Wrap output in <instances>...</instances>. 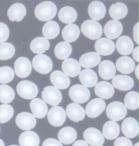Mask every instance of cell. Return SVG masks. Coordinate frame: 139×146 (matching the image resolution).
<instances>
[{"instance_id":"1","label":"cell","mask_w":139,"mask_h":146,"mask_svg":"<svg viewBox=\"0 0 139 146\" xmlns=\"http://www.w3.org/2000/svg\"><path fill=\"white\" fill-rule=\"evenodd\" d=\"M57 13L56 6L50 1H43L37 5L35 9L36 18L41 21H48L52 19Z\"/></svg>"},{"instance_id":"2","label":"cell","mask_w":139,"mask_h":146,"mask_svg":"<svg viewBox=\"0 0 139 146\" xmlns=\"http://www.w3.org/2000/svg\"><path fill=\"white\" fill-rule=\"evenodd\" d=\"M81 29L83 35L90 40L98 39L102 34L101 25L94 20H87L83 22Z\"/></svg>"},{"instance_id":"3","label":"cell","mask_w":139,"mask_h":146,"mask_svg":"<svg viewBox=\"0 0 139 146\" xmlns=\"http://www.w3.org/2000/svg\"><path fill=\"white\" fill-rule=\"evenodd\" d=\"M106 114L111 121H120L126 116L127 109L122 102H112L107 107Z\"/></svg>"},{"instance_id":"4","label":"cell","mask_w":139,"mask_h":146,"mask_svg":"<svg viewBox=\"0 0 139 146\" xmlns=\"http://www.w3.org/2000/svg\"><path fill=\"white\" fill-rule=\"evenodd\" d=\"M32 65L35 70L42 74H46L51 72L53 68L52 61L48 55L39 54L33 59Z\"/></svg>"},{"instance_id":"5","label":"cell","mask_w":139,"mask_h":146,"mask_svg":"<svg viewBox=\"0 0 139 146\" xmlns=\"http://www.w3.org/2000/svg\"><path fill=\"white\" fill-rule=\"evenodd\" d=\"M16 91L21 98L31 100L37 96L38 88L34 83L31 81H22L17 85Z\"/></svg>"},{"instance_id":"6","label":"cell","mask_w":139,"mask_h":146,"mask_svg":"<svg viewBox=\"0 0 139 146\" xmlns=\"http://www.w3.org/2000/svg\"><path fill=\"white\" fill-rule=\"evenodd\" d=\"M69 95L70 98L75 103L82 104L89 100L90 92L86 87L79 84H76L70 88Z\"/></svg>"},{"instance_id":"7","label":"cell","mask_w":139,"mask_h":146,"mask_svg":"<svg viewBox=\"0 0 139 146\" xmlns=\"http://www.w3.org/2000/svg\"><path fill=\"white\" fill-rule=\"evenodd\" d=\"M43 101L52 106H58L62 101V94L60 90L53 86H47L41 92Z\"/></svg>"},{"instance_id":"8","label":"cell","mask_w":139,"mask_h":146,"mask_svg":"<svg viewBox=\"0 0 139 146\" xmlns=\"http://www.w3.org/2000/svg\"><path fill=\"white\" fill-rule=\"evenodd\" d=\"M84 141L90 146H102L105 138L100 130L95 128H88L83 132Z\"/></svg>"},{"instance_id":"9","label":"cell","mask_w":139,"mask_h":146,"mask_svg":"<svg viewBox=\"0 0 139 146\" xmlns=\"http://www.w3.org/2000/svg\"><path fill=\"white\" fill-rule=\"evenodd\" d=\"M48 120L52 126H61L66 120L65 111L60 106H54L48 111Z\"/></svg>"},{"instance_id":"10","label":"cell","mask_w":139,"mask_h":146,"mask_svg":"<svg viewBox=\"0 0 139 146\" xmlns=\"http://www.w3.org/2000/svg\"><path fill=\"white\" fill-rule=\"evenodd\" d=\"M16 124L20 129L27 131L35 128L37 121L33 115L28 112H22L16 117Z\"/></svg>"},{"instance_id":"11","label":"cell","mask_w":139,"mask_h":146,"mask_svg":"<svg viewBox=\"0 0 139 146\" xmlns=\"http://www.w3.org/2000/svg\"><path fill=\"white\" fill-rule=\"evenodd\" d=\"M106 107V103L101 98L92 100L86 107V114L90 118H96L103 112Z\"/></svg>"},{"instance_id":"12","label":"cell","mask_w":139,"mask_h":146,"mask_svg":"<svg viewBox=\"0 0 139 146\" xmlns=\"http://www.w3.org/2000/svg\"><path fill=\"white\" fill-rule=\"evenodd\" d=\"M32 65L27 57H19L15 61L14 71L16 74L20 78H26L31 74Z\"/></svg>"},{"instance_id":"13","label":"cell","mask_w":139,"mask_h":146,"mask_svg":"<svg viewBox=\"0 0 139 146\" xmlns=\"http://www.w3.org/2000/svg\"><path fill=\"white\" fill-rule=\"evenodd\" d=\"M94 48L98 54L107 56L113 53L115 45L113 42L109 38H101L96 41Z\"/></svg>"},{"instance_id":"14","label":"cell","mask_w":139,"mask_h":146,"mask_svg":"<svg viewBox=\"0 0 139 146\" xmlns=\"http://www.w3.org/2000/svg\"><path fill=\"white\" fill-rule=\"evenodd\" d=\"M121 130L127 138H134L138 134L139 126L138 121L133 117H128L121 124Z\"/></svg>"},{"instance_id":"15","label":"cell","mask_w":139,"mask_h":146,"mask_svg":"<svg viewBox=\"0 0 139 146\" xmlns=\"http://www.w3.org/2000/svg\"><path fill=\"white\" fill-rule=\"evenodd\" d=\"M65 113L69 119L75 122L82 121L86 116L84 109L79 104L75 103V102L70 103L69 105H67Z\"/></svg>"},{"instance_id":"16","label":"cell","mask_w":139,"mask_h":146,"mask_svg":"<svg viewBox=\"0 0 139 146\" xmlns=\"http://www.w3.org/2000/svg\"><path fill=\"white\" fill-rule=\"evenodd\" d=\"M50 81L58 90L67 89L71 83L69 76L60 70H55L52 72L50 74Z\"/></svg>"},{"instance_id":"17","label":"cell","mask_w":139,"mask_h":146,"mask_svg":"<svg viewBox=\"0 0 139 146\" xmlns=\"http://www.w3.org/2000/svg\"><path fill=\"white\" fill-rule=\"evenodd\" d=\"M122 31V24L117 20L109 21L104 27V33L109 39H116L119 37Z\"/></svg>"},{"instance_id":"18","label":"cell","mask_w":139,"mask_h":146,"mask_svg":"<svg viewBox=\"0 0 139 146\" xmlns=\"http://www.w3.org/2000/svg\"><path fill=\"white\" fill-rule=\"evenodd\" d=\"M62 69L67 76L75 77L81 72V66L79 62L73 58H67L62 64Z\"/></svg>"},{"instance_id":"19","label":"cell","mask_w":139,"mask_h":146,"mask_svg":"<svg viewBox=\"0 0 139 146\" xmlns=\"http://www.w3.org/2000/svg\"><path fill=\"white\" fill-rule=\"evenodd\" d=\"M30 109L35 117L43 119L48 113V106L40 98H33L30 102Z\"/></svg>"},{"instance_id":"20","label":"cell","mask_w":139,"mask_h":146,"mask_svg":"<svg viewBox=\"0 0 139 146\" xmlns=\"http://www.w3.org/2000/svg\"><path fill=\"white\" fill-rule=\"evenodd\" d=\"M113 88L121 91H128L133 88L134 82L132 78L126 75L115 76L112 79Z\"/></svg>"},{"instance_id":"21","label":"cell","mask_w":139,"mask_h":146,"mask_svg":"<svg viewBox=\"0 0 139 146\" xmlns=\"http://www.w3.org/2000/svg\"><path fill=\"white\" fill-rule=\"evenodd\" d=\"M94 92L101 99H109L114 94V88L110 83L100 81L95 85Z\"/></svg>"},{"instance_id":"22","label":"cell","mask_w":139,"mask_h":146,"mask_svg":"<svg viewBox=\"0 0 139 146\" xmlns=\"http://www.w3.org/2000/svg\"><path fill=\"white\" fill-rule=\"evenodd\" d=\"M88 14L94 21L103 19L106 15V8L103 3L99 1H94L88 6Z\"/></svg>"},{"instance_id":"23","label":"cell","mask_w":139,"mask_h":146,"mask_svg":"<svg viewBox=\"0 0 139 146\" xmlns=\"http://www.w3.org/2000/svg\"><path fill=\"white\" fill-rule=\"evenodd\" d=\"M116 68L109 60H104L99 64L98 73L102 79L110 80L115 75Z\"/></svg>"},{"instance_id":"24","label":"cell","mask_w":139,"mask_h":146,"mask_svg":"<svg viewBox=\"0 0 139 146\" xmlns=\"http://www.w3.org/2000/svg\"><path fill=\"white\" fill-rule=\"evenodd\" d=\"M101 57L96 52H90L81 55L79 59V64L84 68H90L96 66L100 64Z\"/></svg>"},{"instance_id":"25","label":"cell","mask_w":139,"mask_h":146,"mask_svg":"<svg viewBox=\"0 0 139 146\" xmlns=\"http://www.w3.org/2000/svg\"><path fill=\"white\" fill-rule=\"evenodd\" d=\"M20 146H39L40 140L36 133L27 130L21 133L18 138Z\"/></svg>"},{"instance_id":"26","label":"cell","mask_w":139,"mask_h":146,"mask_svg":"<svg viewBox=\"0 0 139 146\" xmlns=\"http://www.w3.org/2000/svg\"><path fill=\"white\" fill-rule=\"evenodd\" d=\"M59 141L65 145L74 143L77 139V132L73 128L70 126H66L59 130L58 133Z\"/></svg>"},{"instance_id":"27","label":"cell","mask_w":139,"mask_h":146,"mask_svg":"<svg viewBox=\"0 0 139 146\" xmlns=\"http://www.w3.org/2000/svg\"><path fill=\"white\" fill-rule=\"evenodd\" d=\"M26 14L27 10L25 6L20 3H16L12 5L8 11V16L12 21H20L25 17Z\"/></svg>"},{"instance_id":"28","label":"cell","mask_w":139,"mask_h":146,"mask_svg":"<svg viewBox=\"0 0 139 146\" xmlns=\"http://www.w3.org/2000/svg\"><path fill=\"white\" fill-rule=\"evenodd\" d=\"M116 48L118 53L121 55H128L132 52L134 49L133 42L128 36H121L116 42Z\"/></svg>"},{"instance_id":"29","label":"cell","mask_w":139,"mask_h":146,"mask_svg":"<svg viewBox=\"0 0 139 146\" xmlns=\"http://www.w3.org/2000/svg\"><path fill=\"white\" fill-rule=\"evenodd\" d=\"M120 133L119 124L116 121H108L102 127V135L108 140H113L117 138Z\"/></svg>"},{"instance_id":"30","label":"cell","mask_w":139,"mask_h":146,"mask_svg":"<svg viewBox=\"0 0 139 146\" xmlns=\"http://www.w3.org/2000/svg\"><path fill=\"white\" fill-rule=\"evenodd\" d=\"M79 79L83 86L86 88H92L98 81L96 73L91 69H84L79 73Z\"/></svg>"},{"instance_id":"31","label":"cell","mask_w":139,"mask_h":146,"mask_svg":"<svg viewBox=\"0 0 139 146\" xmlns=\"http://www.w3.org/2000/svg\"><path fill=\"white\" fill-rule=\"evenodd\" d=\"M117 70L123 74H130L135 69V63L130 57L123 56L119 57L116 62Z\"/></svg>"},{"instance_id":"32","label":"cell","mask_w":139,"mask_h":146,"mask_svg":"<svg viewBox=\"0 0 139 146\" xmlns=\"http://www.w3.org/2000/svg\"><path fill=\"white\" fill-rule=\"evenodd\" d=\"M80 30L75 24H68L64 27L62 32V36L67 42H73L79 38Z\"/></svg>"},{"instance_id":"33","label":"cell","mask_w":139,"mask_h":146,"mask_svg":"<svg viewBox=\"0 0 139 146\" xmlns=\"http://www.w3.org/2000/svg\"><path fill=\"white\" fill-rule=\"evenodd\" d=\"M77 17V14L76 10L70 6L63 7L58 13L59 20L64 23H73L75 21Z\"/></svg>"},{"instance_id":"34","label":"cell","mask_w":139,"mask_h":146,"mask_svg":"<svg viewBox=\"0 0 139 146\" xmlns=\"http://www.w3.org/2000/svg\"><path fill=\"white\" fill-rule=\"evenodd\" d=\"M50 48V42L48 39L43 37H37L31 41L30 48L33 53L42 54Z\"/></svg>"},{"instance_id":"35","label":"cell","mask_w":139,"mask_h":146,"mask_svg":"<svg viewBox=\"0 0 139 146\" xmlns=\"http://www.w3.org/2000/svg\"><path fill=\"white\" fill-rule=\"evenodd\" d=\"M109 15L114 20H119L124 18L128 14V8L124 3L117 2L114 3L109 8Z\"/></svg>"},{"instance_id":"36","label":"cell","mask_w":139,"mask_h":146,"mask_svg":"<svg viewBox=\"0 0 139 146\" xmlns=\"http://www.w3.org/2000/svg\"><path fill=\"white\" fill-rule=\"evenodd\" d=\"M60 32V27L56 22L50 21L47 22L42 28V34L46 39L56 38Z\"/></svg>"},{"instance_id":"37","label":"cell","mask_w":139,"mask_h":146,"mask_svg":"<svg viewBox=\"0 0 139 146\" xmlns=\"http://www.w3.org/2000/svg\"><path fill=\"white\" fill-rule=\"evenodd\" d=\"M72 53V47L67 42H60L54 48V54L59 60H66Z\"/></svg>"},{"instance_id":"38","label":"cell","mask_w":139,"mask_h":146,"mask_svg":"<svg viewBox=\"0 0 139 146\" xmlns=\"http://www.w3.org/2000/svg\"><path fill=\"white\" fill-rule=\"evenodd\" d=\"M15 98L14 91L11 87L7 85L0 86V102L8 104L12 102Z\"/></svg>"},{"instance_id":"39","label":"cell","mask_w":139,"mask_h":146,"mask_svg":"<svg viewBox=\"0 0 139 146\" xmlns=\"http://www.w3.org/2000/svg\"><path fill=\"white\" fill-rule=\"evenodd\" d=\"M139 94L136 92H130L126 95L124 98V103L126 109L130 110H136L138 108Z\"/></svg>"},{"instance_id":"40","label":"cell","mask_w":139,"mask_h":146,"mask_svg":"<svg viewBox=\"0 0 139 146\" xmlns=\"http://www.w3.org/2000/svg\"><path fill=\"white\" fill-rule=\"evenodd\" d=\"M15 53V48L12 44L3 42L0 44V60H7L12 58Z\"/></svg>"},{"instance_id":"41","label":"cell","mask_w":139,"mask_h":146,"mask_svg":"<svg viewBox=\"0 0 139 146\" xmlns=\"http://www.w3.org/2000/svg\"><path fill=\"white\" fill-rule=\"evenodd\" d=\"M14 115V109L11 105L3 104L0 105V123L4 124L12 119Z\"/></svg>"},{"instance_id":"42","label":"cell","mask_w":139,"mask_h":146,"mask_svg":"<svg viewBox=\"0 0 139 146\" xmlns=\"http://www.w3.org/2000/svg\"><path fill=\"white\" fill-rule=\"evenodd\" d=\"M14 78V71L9 66L0 67V83H8Z\"/></svg>"},{"instance_id":"43","label":"cell","mask_w":139,"mask_h":146,"mask_svg":"<svg viewBox=\"0 0 139 146\" xmlns=\"http://www.w3.org/2000/svg\"><path fill=\"white\" fill-rule=\"evenodd\" d=\"M10 36L8 27L3 23H0V43L6 42Z\"/></svg>"},{"instance_id":"44","label":"cell","mask_w":139,"mask_h":146,"mask_svg":"<svg viewBox=\"0 0 139 146\" xmlns=\"http://www.w3.org/2000/svg\"><path fill=\"white\" fill-rule=\"evenodd\" d=\"M114 146H133L132 143L127 137H121L116 139L114 142Z\"/></svg>"},{"instance_id":"45","label":"cell","mask_w":139,"mask_h":146,"mask_svg":"<svg viewBox=\"0 0 139 146\" xmlns=\"http://www.w3.org/2000/svg\"><path fill=\"white\" fill-rule=\"evenodd\" d=\"M42 146H63L62 144L55 139L49 138L43 141Z\"/></svg>"},{"instance_id":"46","label":"cell","mask_w":139,"mask_h":146,"mask_svg":"<svg viewBox=\"0 0 139 146\" xmlns=\"http://www.w3.org/2000/svg\"><path fill=\"white\" fill-rule=\"evenodd\" d=\"M133 33H134V39L135 42L137 44H138V23L135 25L133 29Z\"/></svg>"},{"instance_id":"47","label":"cell","mask_w":139,"mask_h":146,"mask_svg":"<svg viewBox=\"0 0 139 146\" xmlns=\"http://www.w3.org/2000/svg\"><path fill=\"white\" fill-rule=\"evenodd\" d=\"M72 146H88V145L85 141L79 140V141H76L75 142H74L73 145Z\"/></svg>"},{"instance_id":"48","label":"cell","mask_w":139,"mask_h":146,"mask_svg":"<svg viewBox=\"0 0 139 146\" xmlns=\"http://www.w3.org/2000/svg\"><path fill=\"white\" fill-rule=\"evenodd\" d=\"M133 57L135 61L137 62H138V46H137L134 48L133 51Z\"/></svg>"},{"instance_id":"49","label":"cell","mask_w":139,"mask_h":146,"mask_svg":"<svg viewBox=\"0 0 139 146\" xmlns=\"http://www.w3.org/2000/svg\"><path fill=\"white\" fill-rule=\"evenodd\" d=\"M138 67L139 66H137L136 67V70H135V74H136V76L137 79H138Z\"/></svg>"},{"instance_id":"50","label":"cell","mask_w":139,"mask_h":146,"mask_svg":"<svg viewBox=\"0 0 139 146\" xmlns=\"http://www.w3.org/2000/svg\"><path fill=\"white\" fill-rule=\"evenodd\" d=\"M0 146H5L4 142H3V141L1 139H0Z\"/></svg>"},{"instance_id":"51","label":"cell","mask_w":139,"mask_h":146,"mask_svg":"<svg viewBox=\"0 0 139 146\" xmlns=\"http://www.w3.org/2000/svg\"><path fill=\"white\" fill-rule=\"evenodd\" d=\"M138 145H139V143H137L135 144V145H134V146H138Z\"/></svg>"},{"instance_id":"52","label":"cell","mask_w":139,"mask_h":146,"mask_svg":"<svg viewBox=\"0 0 139 146\" xmlns=\"http://www.w3.org/2000/svg\"><path fill=\"white\" fill-rule=\"evenodd\" d=\"M9 146H18V145H9Z\"/></svg>"}]
</instances>
